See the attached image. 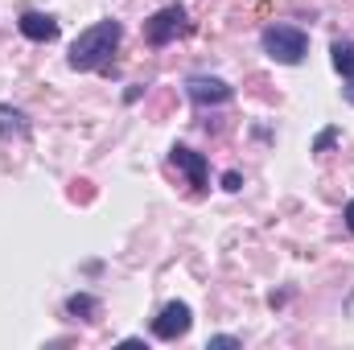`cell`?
Masks as SVG:
<instances>
[{
  "label": "cell",
  "instance_id": "8",
  "mask_svg": "<svg viewBox=\"0 0 354 350\" xmlns=\"http://www.w3.org/2000/svg\"><path fill=\"white\" fill-rule=\"evenodd\" d=\"M0 140H29V116L12 103H0Z\"/></svg>",
  "mask_w": 354,
  "mask_h": 350
},
{
  "label": "cell",
  "instance_id": "13",
  "mask_svg": "<svg viewBox=\"0 0 354 350\" xmlns=\"http://www.w3.org/2000/svg\"><path fill=\"white\" fill-rule=\"evenodd\" d=\"M239 185H243V177H239V174H227V177H223V190H227V194H235Z\"/></svg>",
  "mask_w": 354,
  "mask_h": 350
},
{
  "label": "cell",
  "instance_id": "6",
  "mask_svg": "<svg viewBox=\"0 0 354 350\" xmlns=\"http://www.w3.org/2000/svg\"><path fill=\"white\" fill-rule=\"evenodd\" d=\"M169 161L189 177V185H194L198 194L210 185V161H206V153H194L189 145H174V149H169Z\"/></svg>",
  "mask_w": 354,
  "mask_h": 350
},
{
  "label": "cell",
  "instance_id": "2",
  "mask_svg": "<svg viewBox=\"0 0 354 350\" xmlns=\"http://www.w3.org/2000/svg\"><path fill=\"white\" fill-rule=\"evenodd\" d=\"M260 46H264V54L272 62H280V66H301L305 54H309V33H305L301 25L276 21V25H264Z\"/></svg>",
  "mask_w": 354,
  "mask_h": 350
},
{
  "label": "cell",
  "instance_id": "7",
  "mask_svg": "<svg viewBox=\"0 0 354 350\" xmlns=\"http://www.w3.org/2000/svg\"><path fill=\"white\" fill-rule=\"evenodd\" d=\"M17 29H21V37H29V42H54L58 37V21L50 17V12H21V21H17Z\"/></svg>",
  "mask_w": 354,
  "mask_h": 350
},
{
  "label": "cell",
  "instance_id": "4",
  "mask_svg": "<svg viewBox=\"0 0 354 350\" xmlns=\"http://www.w3.org/2000/svg\"><path fill=\"white\" fill-rule=\"evenodd\" d=\"M185 95L194 107H223L235 99V87L227 79H214V75H189L185 79Z\"/></svg>",
  "mask_w": 354,
  "mask_h": 350
},
{
  "label": "cell",
  "instance_id": "5",
  "mask_svg": "<svg viewBox=\"0 0 354 350\" xmlns=\"http://www.w3.org/2000/svg\"><path fill=\"white\" fill-rule=\"evenodd\" d=\"M189 326H194V309H189L185 301H169V305L153 317V338H161V342H177V338L189 334Z\"/></svg>",
  "mask_w": 354,
  "mask_h": 350
},
{
  "label": "cell",
  "instance_id": "14",
  "mask_svg": "<svg viewBox=\"0 0 354 350\" xmlns=\"http://www.w3.org/2000/svg\"><path fill=\"white\" fill-rule=\"evenodd\" d=\"M342 223H346V231L354 235V198L346 202V210H342Z\"/></svg>",
  "mask_w": 354,
  "mask_h": 350
},
{
  "label": "cell",
  "instance_id": "10",
  "mask_svg": "<svg viewBox=\"0 0 354 350\" xmlns=\"http://www.w3.org/2000/svg\"><path fill=\"white\" fill-rule=\"evenodd\" d=\"M330 62H334V71H338L342 79H354V42L351 37H338V42L330 46Z\"/></svg>",
  "mask_w": 354,
  "mask_h": 350
},
{
  "label": "cell",
  "instance_id": "3",
  "mask_svg": "<svg viewBox=\"0 0 354 350\" xmlns=\"http://www.w3.org/2000/svg\"><path fill=\"white\" fill-rule=\"evenodd\" d=\"M185 33H189V12H185L181 4H165V8H157V12L145 21V42H149L153 50L174 46L177 37H185Z\"/></svg>",
  "mask_w": 354,
  "mask_h": 350
},
{
  "label": "cell",
  "instance_id": "11",
  "mask_svg": "<svg viewBox=\"0 0 354 350\" xmlns=\"http://www.w3.org/2000/svg\"><path fill=\"white\" fill-rule=\"evenodd\" d=\"M243 347V338H235V334H214V338H206V350H235Z\"/></svg>",
  "mask_w": 354,
  "mask_h": 350
},
{
  "label": "cell",
  "instance_id": "9",
  "mask_svg": "<svg viewBox=\"0 0 354 350\" xmlns=\"http://www.w3.org/2000/svg\"><path fill=\"white\" fill-rule=\"evenodd\" d=\"M99 297L95 293H71L66 297V305H62V313L71 317V322H99Z\"/></svg>",
  "mask_w": 354,
  "mask_h": 350
},
{
  "label": "cell",
  "instance_id": "12",
  "mask_svg": "<svg viewBox=\"0 0 354 350\" xmlns=\"http://www.w3.org/2000/svg\"><path fill=\"white\" fill-rule=\"evenodd\" d=\"M338 136H342V132H338V128H326V132H322V136H317V140H313V153H330V149H334V145H338Z\"/></svg>",
  "mask_w": 354,
  "mask_h": 350
},
{
  "label": "cell",
  "instance_id": "15",
  "mask_svg": "<svg viewBox=\"0 0 354 350\" xmlns=\"http://www.w3.org/2000/svg\"><path fill=\"white\" fill-rule=\"evenodd\" d=\"M342 99H346V103L354 107V79H346V87H342Z\"/></svg>",
  "mask_w": 354,
  "mask_h": 350
},
{
  "label": "cell",
  "instance_id": "1",
  "mask_svg": "<svg viewBox=\"0 0 354 350\" xmlns=\"http://www.w3.org/2000/svg\"><path fill=\"white\" fill-rule=\"evenodd\" d=\"M120 37H124V25H120L115 17L95 21V25H87V29L71 42L66 66H71V71H107L111 54L120 50Z\"/></svg>",
  "mask_w": 354,
  "mask_h": 350
}]
</instances>
